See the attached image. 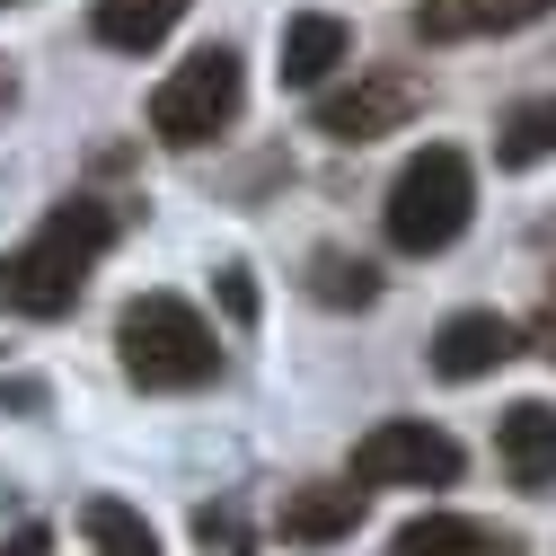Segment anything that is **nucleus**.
Listing matches in <instances>:
<instances>
[{"mask_svg":"<svg viewBox=\"0 0 556 556\" xmlns=\"http://www.w3.org/2000/svg\"><path fill=\"white\" fill-rule=\"evenodd\" d=\"M194 547H203V556H256V530H248L239 504H203V513H194Z\"/></svg>","mask_w":556,"mask_h":556,"instance_id":"nucleus-17","label":"nucleus"},{"mask_svg":"<svg viewBox=\"0 0 556 556\" xmlns=\"http://www.w3.org/2000/svg\"><path fill=\"white\" fill-rule=\"evenodd\" d=\"M389 556H521V539L495 521H468V513H415L389 539Z\"/></svg>","mask_w":556,"mask_h":556,"instance_id":"nucleus-11","label":"nucleus"},{"mask_svg":"<svg viewBox=\"0 0 556 556\" xmlns=\"http://www.w3.org/2000/svg\"><path fill=\"white\" fill-rule=\"evenodd\" d=\"M0 556H53V530L45 521H18L10 539H0Z\"/></svg>","mask_w":556,"mask_h":556,"instance_id":"nucleus-19","label":"nucleus"},{"mask_svg":"<svg viewBox=\"0 0 556 556\" xmlns=\"http://www.w3.org/2000/svg\"><path fill=\"white\" fill-rule=\"evenodd\" d=\"M213 292H222L230 327H256V283H248V265H222V274H213Z\"/></svg>","mask_w":556,"mask_h":556,"instance_id":"nucleus-18","label":"nucleus"},{"mask_svg":"<svg viewBox=\"0 0 556 556\" xmlns=\"http://www.w3.org/2000/svg\"><path fill=\"white\" fill-rule=\"evenodd\" d=\"M415 106H425V80H415V72H397V62H380V72H354L344 89H327L309 124L327 132V142L363 151V142H380V132H397Z\"/></svg>","mask_w":556,"mask_h":556,"instance_id":"nucleus-6","label":"nucleus"},{"mask_svg":"<svg viewBox=\"0 0 556 556\" xmlns=\"http://www.w3.org/2000/svg\"><path fill=\"white\" fill-rule=\"evenodd\" d=\"M80 530H89L98 556H160V530L132 513V504H115V495H89L80 504Z\"/></svg>","mask_w":556,"mask_h":556,"instance_id":"nucleus-16","label":"nucleus"},{"mask_svg":"<svg viewBox=\"0 0 556 556\" xmlns=\"http://www.w3.org/2000/svg\"><path fill=\"white\" fill-rule=\"evenodd\" d=\"M354 62V27L327 18V10H301L283 18V89H318L327 72H344Z\"/></svg>","mask_w":556,"mask_h":556,"instance_id":"nucleus-12","label":"nucleus"},{"mask_svg":"<svg viewBox=\"0 0 556 556\" xmlns=\"http://www.w3.org/2000/svg\"><path fill=\"white\" fill-rule=\"evenodd\" d=\"M115 363H124L132 389L177 397V389H203L222 371V344H213V327H203L194 301L142 292V301H124V318H115Z\"/></svg>","mask_w":556,"mask_h":556,"instance_id":"nucleus-2","label":"nucleus"},{"mask_svg":"<svg viewBox=\"0 0 556 556\" xmlns=\"http://www.w3.org/2000/svg\"><path fill=\"white\" fill-rule=\"evenodd\" d=\"M556 0H415V36L425 45H468V36H513L547 18Z\"/></svg>","mask_w":556,"mask_h":556,"instance_id":"nucleus-10","label":"nucleus"},{"mask_svg":"<svg viewBox=\"0 0 556 556\" xmlns=\"http://www.w3.org/2000/svg\"><path fill=\"white\" fill-rule=\"evenodd\" d=\"M495 160H504V168H539V160H556V98H521V106L495 124Z\"/></svg>","mask_w":556,"mask_h":556,"instance_id":"nucleus-15","label":"nucleus"},{"mask_svg":"<svg viewBox=\"0 0 556 556\" xmlns=\"http://www.w3.org/2000/svg\"><path fill=\"white\" fill-rule=\"evenodd\" d=\"M248 106V72H239V53L230 45H203L186 53L177 72L151 89V132L168 151H194V142H213V132H230Z\"/></svg>","mask_w":556,"mask_h":556,"instance_id":"nucleus-4","label":"nucleus"},{"mask_svg":"<svg viewBox=\"0 0 556 556\" xmlns=\"http://www.w3.org/2000/svg\"><path fill=\"white\" fill-rule=\"evenodd\" d=\"M274 530L292 547H336L363 530V485H283V504H274Z\"/></svg>","mask_w":556,"mask_h":556,"instance_id":"nucleus-9","label":"nucleus"},{"mask_svg":"<svg viewBox=\"0 0 556 556\" xmlns=\"http://www.w3.org/2000/svg\"><path fill=\"white\" fill-rule=\"evenodd\" d=\"M177 18H186V0H98V10H89V36H98L106 53H151V45L177 36Z\"/></svg>","mask_w":556,"mask_h":556,"instance_id":"nucleus-13","label":"nucleus"},{"mask_svg":"<svg viewBox=\"0 0 556 556\" xmlns=\"http://www.w3.org/2000/svg\"><path fill=\"white\" fill-rule=\"evenodd\" d=\"M477 213V168L468 151L451 142H425L397 177H389V203H380V222H389V248L397 256H442Z\"/></svg>","mask_w":556,"mask_h":556,"instance_id":"nucleus-3","label":"nucleus"},{"mask_svg":"<svg viewBox=\"0 0 556 556\" xmlns=\"http://www.w3.org/2000/svg\"><path fill=\"white\" fill-rule=\"evenodd\" d=\"M521 344H530V336H521L504 309H451V318L433 327V344H425V363H433V380H485V371H504Z\"/></svg>","mask_w":556,"mask_h":556,"instance_id":"nucleus-7","label":"nucleus"},{"mask_svg":"<svg viewBox=\"0 0 556 556\" xmlns=\"http://www.w3.org/2000/svg\"><path fill=\"white\" fill-rule=\"evenodd\" d=\"M0 106H10V72H0Z\"/></svg>","mask_w":556,"mask_h":556,"instance_id":"nucleus-21","label":"nucleus"},{"mask_svg":"<svg viewBox=\"0 0 556 556\" xmlns=\"http://www.w3.org/2000/svg\"><path fill=\"white\" fill-rule=\"evenodd\" d=\"M309 301H327V309H371V301H380V265H371V256H344V248H318V256H309Z\"/></svg>","mask_w":556,"mask_h":556,"instance_id":"nucleus-14","label":"nucleus"},{"mask_svg":"<svg viewBox=\"0 0 556 556\" xmlns=\"http://www.w3.org/2000/svg\"><path fill=\"white\" fill-rule=\"evenodd\" d=\"M495 459H504V477L521 495H547L556 485V406L547 397H513L495 415Z\"/></svg>","mask_w":556,"mask_h":556,"instance_id":"nucleus-8","label":"nucleus"},{"mask_svg":"<svg viewBox=\"0 0 556 556\" xmlns=\"http://www.w3.org/2000/svg\"><path fill=\"white\" fill-rule=\"evenodd\" d=\"M115 230H124V213L115 203H98V194H62L53 213L0 256V301H10L18 318H62L80 292H89V265L115 248Z\"/></svg>","mask_w":556,"mask_h":556,"instance_id":"nucleus-1","label":"nucleus"},{"mask_svg":"<svg viewBox=\"0 0 556 556\" xmlns=\"http://www.w3.org/2000/svg\"><path fill=\"white\" fill-rule=\"evenodd\" d=\"M530 344H539V354H547V363H556V301H547V309H539V318H530Z\"/></svg>","mask_w":556,"mask_h":556,"instance_id":"nucleus-20","label":"nucleus"},{"mask_svg":"<svg viewBox=\"0 0 556 556\" xmlns=\"http://www.w3.org/2000/svg\"><path fill=\"white\" fill-rule=\"evenodd\" d=\"M459 442L425 415H389L354 442V485H459Z\"/></svg>","mask_w":556,"mask_h":556,"instance_id":"nucleus-5","label":"nucleus"}]
</instances>
